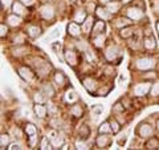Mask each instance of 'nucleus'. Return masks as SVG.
<instances>
[{
  "mask_svg": "<svg viewBox=\"0 0 159 150\" xmlns=\"http://www.w3.org/2000/svg\"><path fill=\"white\" fill-rule=\"evenodd\" d=\"M13 136L16 138H21V132H20V129H13Z\"/></svg>",
  "mask_w": 159,
  "mask_h": 150,
  "instance_id": "44",
  "label": "nucleus"
},
{
  "mask_svg": "<svg viewBox=\"0 0 159 150\" xmlns=\"http://www.w3.org/2000/svg\"><path fill=\"white\" fill-rule=\"evenodd\" d=\"M93 109H94V110H96V113H97V114L102 112V106H101V105H97V106H94Z\"/></svg>",
  "mask_w": 159,
  "mask_h": 150,
  "instance_id": "45",
  "label": "nucleus"
},
{
  "mask_svg": "<svg viewBox=\"0 0 159 150\" xmlns=\"http://www.w3.org/2000/svg\"><path fill=\"white\" fill-rule=\"evenodd\" d=\"M27 35L32 39H37L40 35H41V28L37 26H29L27 28Z\"/></svg>",
  "mask_w": 159,
  "mask_h": 150,
  "instance_id": "12",
  "label": "nucleus"
},
{
  "mask_svg": "<svg viewBox=\"0 0 159 150\" xmlns=\"http://www.w3.org/2000/svg\"><path fill=\"white\" fill-rule=\"evenodd\" d=\"M12 12L19 15V16H24V15L27 13L24 3H21L20 0H19V2H13V4H12Z\"/></svg>",
  "mask_w": 159,
  "mask_h": 150,
  "instance_id": "7",
  "label": "nucleus"
},
{
  "mask_svg": "<svg viewBox=\"0 0 159 150\" xmlns=\"http://www.w3.org/2000/svg\"><path fill=\"white\" fill-rule=\"evenodd\" d=\"M111 143V138L109 134H98V137L96 139V146L99 149H106L110 146Z\"/></svg>",
  "mask_w": 159,
  "mask_h": 150,
  "instance_id": "3",
  "label": "nucleus"
},
{
  "mask_svg": "<svg viewBox=\"0 0 159 150\" xmlns=\"http://www.w3.org/2000/svg\"><path fill=\"white\" fill-rule=\"evenodd\" d=\"M155 63H154L152 59H139L137 61V68L141 69V71H145V69H151Z\"/></svg>",
  "mask_w": 159,
  "mask_h": 150,
  "instance_id": "4",
  "label": "nucleus"
},
{
  "mask_svg": "<svg viewBox=\"0 0 159 150\" xmlns=\"http://www.w3.org/2000/svg\"><path fill=\"white\" fill-rule=\"evenodd\" d=\"M150 89H151V88L148 87V85H147V87H143V85H138V87L134 89V93H135L137 96H143V94H146L148 91H150Z\"/></svg>",
  "mask_w": 159,
  "mask_h": 150,
  "instance_id": "28",
  "label": "nucleus"
},
{
  "mask_svg": "<svg viewBox=\"0 0 159 150\" xmlns=\"http://www.w3.org/2000/svg\"><path fill=\"white\" fill-rule=\"evenodd\" d=\"M121 7H122V2H118V0H111V2H109V3L106 4V9H107V11L110 12L111 15L119 12Z\"/></svg>",
  "mask_w": 159,
  "mask_h": 150,
  "instance_id": "8",
  "label": "nucleus"
},
{
  "mask_svg": "<svg viewBox=\"0 0 159 150\" xmlns=\"http://www.w3.org/2000/svg\"><path fill=\"white\" fill-rule=\"evenodd\" d=\"M126 17L133 20V21H139L143 17V11L138 7H129L126 9Z\"/></svg>",
  "mask_w": 159,
  "mask_h": 150,
  "instance_id": "1",
  "label": "nucleus"
},
{
  "mask_svg": "<svg viewBox=\"0 0 159 150\" xmlns=\"http://www.w3.org/2000/svg\"><path fill=\"white\" fill-rule=\"evenodd\" d=\"M110 133H113V130H111V126H110V122L109 121L102 122L101 125H99L98 134H110Z\"/></svg>",
  "mask_w": 159,
  "mask_h": 150,
  "instance_id": "17",
  "label": "nucleus"
},
{
  "mask_svg": "<svg viewBox=\"0 0 159 150\" xmlns=\"http://www.w3.org/2000/svg\"><path fill=\"white\" fill-rule=\"evenodd\" d=\"M88 17V15H86V12L84 11V9H81V11H78L77 13H76V16L73 17V20L76 23H84L85 21V19Z\"/></svg>",
  "mask_w": 159,
  "mask_h": 150,
  "instance_id": "27",
  "label": "nucleus"
},
{
  "mask_svg": "<svg viewBox=\"0 0 159 150\" xmlns=\"http://www.w3.org/2000/svg\"><path fill=\"white\" fill-rule=\"evenodd\" d=\"M123 110H125V108H123L119 102H117V104L113 106V112H123Z\"/></svg>",
  "mask_w": 159,
  "mask_h": 150,
  "instance_id": "41",
  "label": "nucleus"
},
{
  "mask_svg": "<svg viewBox=\"0 0 159 150\" xmlns=\"http://www.w3.org/2000/svg\"><path fill=\"white\" fill-rule=\"evenodd\" d=\"M54 81H56V84H57V85H60V87H62V85L65 84V81H66L65 74H64L62 72H56V74H54Z\"/></svg>",
  "mask_w": 159,
  "mask_h": 150,
  "instance_id": "25",
  "label": "nucleus"
},
{
  "mask_svg": "<svg viewBox=\"0 0 159 150\" xmlns=\"http://www.w3.org/2000/svg\"><path fill=\"white\" fill-rule=\"evenodd\" d=\"M81 31H82V28L78 26V23L72 21V23L68 24V33L70 35V36L77 37V36H80V35H81Z\"/></svg>",
  "mask_w": 159,
  "mask_h": 150,
  "instance_id": "6",
  "label": "nucleus"
},
{
  "mask_svg": "<svg viewBox=\"0 0 159 150\" xmlns=\"http://www.w3.org/2000/svg\"><path fill=\"white\" fill-rule=\"evenodd\" d=\"M51 143H52V146H53V148H61L62 145H64V138L57 134L56 137L51 139Z\"/></svg>",
  "mask_w": 159,
  "mask_h": 150,
  "instance_id": "29",
  "label": "nucleus"
},
{
  "mask_svg": "<svg viewBox=\"0 0 159 150\" xmlns=\"http://www.w3.org/2000/svg\"><path fill=\"white\" fill-rule=\"evenodd\" d=\"M121 2H122V4H127V3L133 2V0H121Z\"/></svg>",
  "mask_w": 159,
  "mask_h": 150,
  "instance_id": "49",
  "label": "nucleus"
},
{
  "mask_svg": "<svg viewBox=\"0 0 159 150\" xmlns=\"http://www.w3.org/2000/svg\"><path fill=\"white\" fill-rule=\"evenodd\" d=\"M21 21H23L21 17L16 13H12L7 17V23H8V26H11V27H19L20 24H21Z\"/></svg>",
  "mask_w": 159,
  "mask_h": 150,
  "instance_id": "11",
  "label": "nucleus"
},
{
  "mask_svg": "<svg viewBox=\"0 0 159 150\" xmlns=\"http://www.w3.org/2000/svg\"><path fill=\"white\" fill-rule=\"evenodd\" d=\"M13 4V0H2V6H3V8L4 9H7V8H9Z\"/></svg>",
  "mask_w": 159,
  "mask_h": 150,
  "instance_id": "40",
  "label": "nucleus"
},
{
  "mask_svg": "<svg viewBox=\"0 0 159 150\" xmlns=\"http://www.w3.org/2000/svg\"><path fill=\"white\" fill-rule=\"evenodd\" d=\"M58 112V109H57V106H56V105H54V104H49L48 105V113L49 114H51V116H56V113Z\"/></svg>",
  "mask_w": 159,
  "mask_h": 150,
  "instance_id": "38",
  "label": "nucleus"
},
{
  "mask_svg": "<svg viewBox=\"0 0 159 150\" xmlns=\"http://www.w3.org/2000/svg\"><path fill=\"white\" fill-rule=\"evenodd\" d=\"M146 149H159V141L157 138H150L146 142Z\"/></svg>",
  "mask_w": 159,
  "mask_h": 150,
  "instance_id": "32",
  "label": "nucleus"
},
{
  "mask_svg": "<svg viewBox=\"0 0 159 150\" xmlns=\"http://www.w3.org/2000/svg\"><path fill=\"white\" fill-rule=\"evenodd\" d=\"M157 130L159 132V120H158V121H157Z\"/></svg>",
  "mask_w": 159,
  "mask_h": 150,
  "instance_id": "50",
  "label": "nucleus"
},
{
  "mask_svg": "<svg viewBox=\"0 0 159 150\" xmlns=\"http://www.w3.org/2000/svg\"><path fill=\"white\" fill-rule=\"evenodd\" d=\"M103 31H105V23H103L102 20H98V21L96 23V26H94V28H93V33L99 35V33H103Z\"/></svg>",
  "mask_w": 159,
  "mask_h": 150,
  "instance_id": "23",
  "label": "nucleus"
},
{
  "mask_svg": "<svg viewBox=\"0 0 159 150\" xmlns=\"http://www.w3.org/2000/svg\"><path fill=\"white\" fill-rule=\"evenodd\" d=\"M43 93L45 94L47 97H53V94H54V89H53V87L52 85H44L43 87Z\"/></svg>",
  "mask_w": 159,
  "mask_h": 150,
  "instance_id": "33",
  "label": "nucleus"
},
{
  "mask_svg": "<svg viewBox=\"0 0 159 150\" xmlns=\"http://www.w3.org/2000/svg\"><path fill=\"white\" fill-rule=\"evenodd\" d=\"M94 8H96V6H94L93 3H92V4H89V6H88V9H89V11H94Z\"/></svg>",
  "mask_w": 159,
  "mask_h": 150,
  "instance_id": "47",
  "label": "nucleus"
},
{
  "mask_svg": "<svg viewBox=\"0 0 159 150\" xmlns=\"http://www.w3.org/2000/svg\"><path fill=\"white\" fill-rule=\"evenodd\" d=\"M69 112H70V114H72V116H74V117H81V116H82V113H84L82 108L78 104L72 105L70 109H69Z\"/></svg>",
  "mask_w": 159,
  "mask_h": 150,
  "instance_id": "20",
  "label": "nucleus"
},
{
  "mask_svg": "<svg viewBox=\"0 0 159 150\" xmlns=\"http://www.w3.org/2000/svg\"><path fill=\"white\" fill-rule=\"evenodd\" d=\"M96 15H97V16L101 19V20H107L109 17H110L111 13L107 11L106 7H105V8H103V7H98V8H96Z\"/></svg>",
  "mask_w": 159,
  "mask_h": 150,
  "instance_id": "15",
  "label": "nucleus"
},
{
  "mask_svg": "<svg viewBox=\"0 0 159 150\" xmlns=\"http://www.w3.org/2000/svg\"><path fill=\"white\" fill-rule=\"evenodd\" d=\"M40 13H41V16L45 20H51V19L54 17V9H53L52 6H49V4L43 6L41 9H40Z\"/></svg>",
  "mask_w": 159,
  "mask_h": 150,
  "instance_id": "5",
  "label": "nucleus"
},
{
  "mask_svg": "<svg viewBox=\"0 0 159 150\" xmlns=\"http://www.w3.org/2000/svg\"><path fill=\"white\" fill-rule=\"evenodd\" d=\"M138 136L139 137H142V138H148V137H151L152 136V133H154V129L151 125H148V124H141L138 126Z\"/></svg>",
  "mask_w": 159,
  "mask_h": 150,
  "instance_id": "2",
  "label": "nucleus"
},
{
  "mask_svg": "<svg viewBox=\"0 0 159 150\" xmlns=\"http://www.w3.org/2000/svg\"><path fill=\"white\" fill-rule=\"evenodd\" d=\"M78 136L84 138V139H86L89 136H90V129H89L88 125H81L78 129Z\"/></svg>",
  "mask_w": 159,
  "mask_h": 150,
  "instance_id": "18",
  "label": "nucleus"
},
{
  "mask_svg": "<svg viewBox=\"0 0 159 150\" xmlns=\"http://www.w3.org/2000/svg\"><path fill=\"white\" fill-rule=\"evenodd\" d=\"M52 143H49L48 137H43L41 143H40V149H52Z\"/></svg>",
  "mask_w": 159,
  "mask_h": 150,
  "instance_id": "35",
  "label": "nucleus"
},
{
  "mask_svg": "<svg viewBox=\"0 0 159 150\" xmlns=\"http://www.w3.org/2000/svg\"><path fill=\"white\" fill-rule=\"evenodd\" d=\"M157 29H158V32H159V21H158V24H157Z\"/></svg>",
  "mask_w": 159,
  "mask_h": 150,
  "instance_id": "51",
  "label": "nucleus"
},
{
  "mask_svg": "<svg viewBox=\"0 0 159 150\" xmlns=\"http://www.w3.org/2000/svg\"><path fill=\"white\" fill-rule=\"evenodd\" d=\"M131 21H133V20H130L129 17H119V19H117L116 21H114V26L121 29V28H125L127 26H130Z\"/></svg>",
  "mask_w": 159,
  "mask_h": 150,
  "instance_id": "14",
  "label": "nucleus"
},
{
  "mask_svg": "<svg viewBox=\"0 0 159 150\" xmlns=\"http://www.w3.org/2000/svg\"><path fill=\"white\" fill-rule=\"evenodd\" d=\"M21 3H24V4H31L32 3V0H20Z\"/></svg>",
  "mask_w": 159,
  "mask_h": 150,
  "instance_id": "48",
  "label": "nucleus"
},
{
  "mask_svg": "<svg viewBox=\"0 0 159 150\" xmlns=\"http://www.w3.org/2000/svg\"><path fill=\"white\" fill-rule=\"evenodd\" d=\"M93 44L96 45L97 48H102L103 47V44H105V36L103 35H97L96 37H94V40H93Z\"/></svg>",
  "mask_w": 159,
  "mask_h": 150,
  "instance_id": "26",
  "label": "nucleus"
},
{
  "mask_svg": "<svg viewBox=\"0 0 159 150\" xmlns=\"http://www.w3.org/2000/svg\"><path fill=\"white\" fill-rule=\"evenodd\" d=\"M9 142H11V137L8 136V134L3 133L2 136H0V146H2V149H6L9 146Z\"/></svg>",
  "mask_w": 159,
  "mask_h": 150,
  "instance_id": "24",
  "label": "nucleus"
},
{
  "mask_svg": "<svg viewBox=\"0 0 159 150\" xmlns=\"http://www.w3.org/2000/svg\"><path fill=\"white\" fill-rule=\"evenodd\" d=\"M157 77V73L155 72H147L143 74V78H155Z\"/></svg>",
  "mask_w": 159,
  "mask_h": 150,
  "instance_id": "42",
  "label": "nucleus"
},
{
  "mask_svg": "<svg viewBox=\"0 0 159 150\" xmlns=\"http://www.w3.org/2000/svg\"><path fill=\"white\" fill-rule=\"evenodd\" d=\"M92 27H93V17L90 16V17H86L85 19V21L82 23V32H85V33H89L90 32V29H92Z\"/></svg>",
  "mask_w": 159,
  "mask_h": 150,
  "instance_id": "19",
  "label": "nucleus"
},
{
  "mask_svg": "<svg viewBox=\"0 0 159 150\" xmlns=\"http://www.w3.org/2000/svg\"><path fill=\"white\" fill-rule=\"evenodd\" d=\"M45 94H44L43 92H36L33 94V101L36 104H44V101H45Z\"/></svg>",
  "mask_w": 159,
  "mask_h": 150,
  "instance_id": "31",
  "label": "nucleus"
},
{
  "mask_svg": "<svg viewBox=\"0 0 159 150\" xmlns=\"http://www.w3.org/2000/svg\"><path fill=\"white\" fill-rule=\"evenodd\" d=\"M105 54H106L107 60H114L116 56H118V48L117 47H109Z\"/></svg>",
  "mask_w": 159,
  "mask_h": 150,
  "instance_id": "22",
  "label": "nucleus"
},
{
  "mask_svg": "<svg viewBox=\"0 0 159 150\" xmlns=\"http://www.w3.org/2000/svg\"><path fill=\"white\" fill-rule=\"evenodd\" d=\"M65 60L70 67H74L77 64V54L74 51H66L65 52Z\"/></svg>",
  "mask_w": 159,
  "mask_h": 150,
  "instance_id": "13",
  "label": "nucleus"
},
{
  "mask_svg": "<svg viewBox=\"0 0 159 150\" xmlns=\"http://www.w3.org/2000/svg\"><path fill=\"white\" fill-rule=\"evenodd\" d=\"M24 132L27 133V136H33V134L37 133V129L33 124H27L25 126H24Z\"/></svg>",
  "mask_w": 159,
  "mask_h": 150,
  "instance_id": "30",
  "label": "nucleus"
},
{
  "mask_svg": "<svg viewBox=\"0 0 159 150\" xmlns=\"http://www.w3.org/2000/svg\"><path fill=\"white\" fill-rule=\"evenodd\" d=\"M8 149H21V148H20V145H17V143H12V145H9Z\"/></svg>",
  "mask_w": 159,
  "mask_h": 150,
  "instance_id": "46",
  "label": "nucleus"
},
{
  "mask_svg": "<svg viewBox=\"0 0 159 150\" xmlns=\"http://www.w3.org/2000/svg\"><path fill=\"white\" fill-rule=\"evenodd\" d=\"M36 143H37V133L33 134V136H29V141H28L29 146H34Z\"/></svg>",
  "mask_w": 159,
  "mask_h": 150,
  "instance_id": "39",
  "label": "nucleus"
},
{
  "mask_svg": "<svg viewBox=\"0 0 159 150\" xmlns=\"http://www.w3.org/2000/svg\"><path fill=\"white\" fill-rule=\"evenodd\" d=\"M7 35H8V27L2 24V37L4 39V36H7Z\"/></svg>",
  "mask_w": 159,
  "mask_h": 150,
  "instance_id": "43",
  "label": "nucleus"
},
{
  "mask_svg": "<svg viewBox=\"0 0 159 150\" xmlns=\"http://www.w3.org/2000/svg\"><path fill=\"white\" fill-rule=\"evenodd\" d=\"M121 37L122 39H129V37H131L133 35H134V29L130 27V26H127L125 28H121Z\"/></svg>",
  "mask_w": 159,
  "mask_h": 150,
  "instance_id": "21",
  "label": "nucleus"
},
{
  "mask_svg": "<svg viewBox=\"0 0 159 150\" xmlns=\"http://www.w3.org/2000/svg\"><path fill=\"white\" fill-rule=\"evenodd\" d=\"M70 2H76V0H70Z\"/></svg>",
  "mask_w": 159,
  "mask_h": 150,
  "instance_id": "52",
  "label": "nucleus"
},
{
  "mask_svg": "<svg viewBox=\"0 0 159 150\" xmlns=\"http://www.w3.org/2000/svg\"><path fill=\"white\" fill-rule=\"evenodd\" d=\"M19 74L21 76L24 80H27V81H29V80H32L33 78V73L32 71L29 68H25V67H23V68H20L19 69Z\"/></svg>",
  "mask_w": 159,
  "mask_h": 150,
  "instance_id": "16",
  "label": "nucleus"
},
{
  "mask_svg": "<svg viewBox=\"0 0 159 150\" xmlns=\"http://www.w3.org/2000/svg\"><path fill=\"white\" fill-rule=\"evenodd\" d=\"M33 110H34V114H36L39 118H45V117H47L48 108L44 106L43 104H36V105L33 106Z\"/></svg>",
  "mask_w": 159,
  "mask_h": 150,
  "instance_id": "9",
  "label": "nucleus"
},
{
  "mask_svg": "<svg viewBox=\"0 0 159 150\" xmlns=\"http://www.w3.org/2000/svg\"><path fill=\"white\" fill-rule=\"evenodd\" d=\"M143 48L146 51H154L157 48V43H155V39L152 36H146L143 39Z\"/></svg>",
  "mask_w": 159,
  "mask_h": 150,
  "instance_id": "10",
  "label": "nucleus"
},
{
  "mask_svg": "<svg viewBox=\"0 0 159 150\" xmlns=\"http://www.w3.org/2000/svg\"><path fill=\"white\" fill-rule=\"evenodd\" d=\"M150 92H151V96H154V97L159 96V82H155L152 85L151 89H150Z\"/></svg>",
  "mask_w": 159,
  "mask_h": 150,
  "instance_id": "37",
  "label": "nucleus"
},
{
  "mask_svg": "<svg viewBox=\"0 0 159 150\" xmlns=\"http://www.w3.org/2000/svg\"><path fill=\"white\" fill-rule=\"evenodd\" d=\"M76 148L77 149H89V145L84 141V138H81V139H77L76 141Z\"/></svg>",
  "mask_w": 159,
  "mask_h": 150,
  "instance_id": "36",
  "label": "nucleus"
},
{
  "mask_svg": "<svg viewBox=\"0 0 159 150\" xmlns=\"http://www.w3.org/2000/svg\"><path fill=\"white\" fill-rule=\"evenodd\" d=\"M109 122H110V126H111V130L114 134H117L119 130H121V128H119V122H117L114 118H110L109 120Z\"/></svg>",
  "mask_w": 159,
  "mask_h": 150,
  "instance_id": "34",
  "label": "nucleus"
}]
</instances>
